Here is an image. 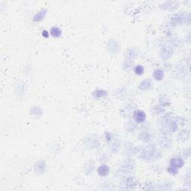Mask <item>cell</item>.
Returning a JSON list of instances; mask_svg holds the SVG:
<instances>
[{
  "label": "cell",
  "instance_id": "obj_3",
  "mask_svg": "<svg viewBox=\"0 0 191 191\" xmlns=\"http://www.w3.org/2000/svg\"><path fill=\"white\" fill-rule=\"evenodd\" d=\"M50 35H52L53 37H55V38H58V37H60L62 35V31L60 28L58 27H52L50 30Z\"/></svg>",
  "mask_w": 191,
  "mask_h": 191
},
{
  "label": "cell",
  "instance_id": "obj_1",
  "mask_svg": "<svg viewBox=\"0 0 191 191\" xmlns=\"http://www.w3.org/2000/svg\"><path fill=\"white\" fill-rule=\"evenodd\" d=\"M133 119L136 123H142L146 120V115L145 112L141 110H136L133 113Z\"/></svg>",
  "mask_w": 191,
  "mask_h": 191
},
{
  "label": "cell",
  "instance_id": "obj_4",
  "mask_svg": "<svg viewBox=\"0 0 191 191\" xmlns=\"http://www.w3.org/2000/svg\"><path fill=\"white\" fill-rule=\"evenodd\" d=\"M135 73L136 75H141L144 73V67L141 65H137L135 68Z\"/></svg>",
  "mask_w": 191,
  "mask_h": 191
},
{
  "label": "cell",
  "instance_id": "obj_5",
  "mask_svg": "<svg viewBox=\"0 0 191 191\" xmlns=\"http://www.w3.org/2000/svg\"><path fill=\"white\" fill-rule=\"evenodd\" d=\"M42 35H43L44 37H49V32L46 30H44L43 32H42Z\"/></svg>",
  "mask_w": 191,
  "mask_h": 191
},
{
  "label": "cell",
  "instance_id": "obj_2",
  "mask_svg": "<svg viewBox=\"0 0 191 191\" xmlns=\"http://www.w3.org/2000/svg\"><path fill=\"white\" fill-rule=\"evenodd\" d=\"M109 166L105 164L99 166L98 168V170H97V173H98L99 175L101 176V177H105V176L108 175L109 174Z\"/></svg>",
  "mask_w": 191,
  "mask_h": 191
}]
</instances>
